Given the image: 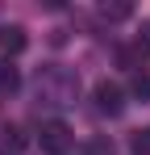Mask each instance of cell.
<instances>
[{
  "label": "cell",
  "mask_w": 150,
  "mask_h": 155,
  "mask_svg": "<svg viewBox=\"0 0 150 155\" xmlns=\"http://www.w3.org/2000/svg\"><path fill=\"white\" fill-rule=\"evenodd\" d=\"M96 109L108 113V117H121L125 113V88L113 84V80H100L96 84Z\"/></svg>",
  "instance_id": "1"
},
{
  "label": "cell",
  "mask_w": 150,
  "mask_h": 155,
  "mask_svg": "<svg viewBox=\"0 0 150 155\" xmlns=\"http://www.w3.org/2000/svg\"><path fill=\"white\" fill-rule=\"evenodd\" d=\"M42 147H46L50 155H63L71 147V126H67V122H46V126H42Z\"/></svg>",
  "instance_id": "2"
},
{
  "label": "cell",
  "mask_w": 150,
  "mask_h": 155,
  "mask_svg": "<svg viewBox=\"0 0 150 155\" xmlns=\"http://www.w3.org/2000/svg\"><path fill=\"white\" fill-rule=\"evenodd\" d=\"M25 46H29V38H25L21 25H4L0 29V51H4V59H8V54H21Z\"/></svg>",
  "instance_id": "3"
},
{
  "label": "cell",
  "mask_w": 150,
  "mask_h": 155,
  "mask_svg": "<svg viewBox=\"0 0 150 155\" xmlns=\"http://www.w3.org/2000/svg\"><path fill=\"white\" fill-rule=\"evenodd\" d=\"M129 97L150 101V76H146V71H133V76H129Z\"/></svg>",
  "instance_id": "4"
},
{
  "label": "cell",
  "mask_w": 150,
  "mask_h": 155,
  "mask_svg": "<svg viewBox=\"0 0 150 155\" xmlns=\"http://www.w3.org/2000/svg\"><path fill=\"white\" fill-rule=\"evenodd\" d=\"M21 84V76H17V67H8V63H0V92H13Z\"/></svg>",
  "instance_id": "5"
},
{
  "label": "cell",
  "mask_w": 150,
  "mask_h": 155,
  "mask_svg": "<svg viewBox=\"0 0 150 155\" xmlns=\"http://www.w3.org/2000/svg\"><path fill=\"white\" fill-rule=\"evenodd\" d=\"M129 147H133V155H150V126L138 130V134L129 138Z\"/></svg>",
  "instance_id": "6"
},
{
  "label": "cell",
  "mask_w": 150,
  "mask_h": 155,
  "mask_svg": "<svg viewBox=\"0 0 150 155\" xmlns=\"http://www.w3.org/2000/svg\"><path fill=\"white\" fill-rule=\"evenodd\" d=\"M100 13H104V21H125V17H129L133 8H129V4H104Z\"/></svg>",
  "instance_id": "7"
},
{
  "label": "cell",
  "mask_w": 150,
  "mask_h": 155,
  "mask_svg": "<svg viewBox=\"0 0 150 155\" xmlns=\"http://www.w3.org/2000/svg\"><path fill=\"white\" fill-rule=\"evenodd\" d=\"M83 155H113V143H108V138H92V143L83 147Z\"/></svg>",
  "instance_id": "8"
},
{
  "label": "cell",
  "mask_w": 150,
  "mask_h": 155,
  "mask_svg": "<svg viewBox=\"0 0 150 155\" xmlns=\"http://www.w3.org/2000/svg\"><path fill=\"white\" fill-rule=\"evenodd\" d=\"M4 134H8V138H4V143H8L4 151H21V147H25V130H17V126H13V130H4Z\"/></svg>",
  "instance_id": "9"
},
{
  "label": "cell",
  "mask_w": 150,
  "mask_h": 155,
  "mask_svg": "<svg viewBox=\"0 0 150 155\" xmlns=\"http://www.w3.org/2000/svg\"><path fill=\"white\" fill-rule=\"evenodd\" d=\"M138 51H142V54H150V21L142 25V38H138Z\"/></svg>",
  "instance_id": "10"
},
{
  "label": "cell",
  "mask_w": 150,
  "mask_h": 155,
  "mask_svg": "<svg viewBox=\"0 0 150 155\" xmlns=\"http://www.w3.org/2000/svg\"><path fill=\"white\" fill-rule=\"evenodd\" d=\"M0 155H8V151H0Z\"/></svg>",
  "instance_id": "11"
}]
</instances>
